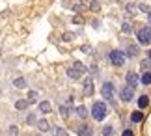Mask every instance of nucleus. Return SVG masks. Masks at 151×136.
Listing matches in <instances>:
<instances>
[{"label": "nucleus", "instance_id": "obj_1", "mask_svg": "<svg viewBox=\"0 0 151 136\" xmlns=\"http://www.w3.org/2000/svg\"><path fill=\"white\" fill-rule=\"evenodd\" d=\"M91 117L95 121H103L106 117V104L104 103H93L91 106Z\"/></svg>", "mask_w": 151, "mask_h": 136}, {"label": "nucleus", "instance_id": "obj_2", "mask_svg": "<svg viewBox=\"0 0 151 136\" xmlns=\"http://www.w3.org/2000/svg\"><path fill=\"white\" fill-rule=\"evenodd\" d=\"M125 52L123 50H118V49H116V50H112V52H110V63H112V65H116V67H121V65H123V63H125Z\"/></svg>", "mask_w": 151, "mask_h": 136}, {"label": "nucleus", "instance_id": "obj_3", "mask_svg": "<svg viewBox=\"0 0 151 136\" xmlns=\"http://www.w3.org/2000/svg\"><path fill=\"white\" fill-rule=\"evenodd\" d=\"M138 41L140 45H151V26H144L138 30Z\"/></svg>", "mask_w": 151, "mask_h": 136}, {"label": "nucleus", "instance_id": "obj_4", "mask_svg": "<svg viewBox=\"0 0 151 136\" xmlns=\"http://www.w3.org/2000/svg\"><path fill=\"white\" fill-rule=\"evenodd\" d=\"M101 93H103V97H104V99H108L110 103H114L112 99H114L116 88H114V84H112V82H104V84H103V88H101Z\"/></svg>", "mask_w": 151, "mask_h": 136}, {"label": "nucleus", "instance_id": "obj_5", "mask_svg": "<svg viewBox=\"0 0 151 136\" xmlns=\"http://www.w3.org/2000/svg\"><path fill=\"white\" fill-rule=\"evenodd\" d=\"M119 97H121V101H125V103L132 101V97H134V88L123 86V88H121V91H119Z\"/></svg>", "mask_w": 151, "mask_h": 136}, {"label": "nucleus", "instance_id": "obj_6", "mask_svg": "<svg viewBox=\"0 0 151 136\" xmlns=\"http://www.w3.org/2000/svg\"><path fill=\"white\" fill-rule=\"evenodd\" d=\"M125 80H127V86H131V88H136V84H138V75L134 73V71H129V73L125 75Z\"/></svg>", "mask_w": 151, "mask_h": 136}, {"label": "nucleus", "instance_id": "obj_7", "mask_svg": "<svg viewBox=\"0 0 151 136\" xmlns=\"http://www.w3.org/2000/svg\"><path fill=\"white\" fill-rule=\"evenodd\" d=\"M77 134L78 136H93V131H91L90 125H78L77 127Z\"/></svg>", "mask_w": 151, "mask_h": 136}, {"label": "nucleus", "instance_id": "obj_8", "mask_svg": "<svg viewBox=\"0 0 151 136\" xmlns=\"http://www.w3.org/2000/svg\"><path fill=\"white\" fill-rule=\"evenodd\" d=\"M82 93L86 97H90L91 93H93V82H91V78H86L84 80V88H82Z\"/></svg>", "mask_w": 151, "mask_h": 136}, {"label": "nucleus", "instance_id": "obj_9", "mask_svg": "<svg viewBox=\"0 0 151 136\" xmlns=\"http://www.w3.org/2000/svg\"><path fill=\"white\" fill-rule=\"evenodd\" d=\"M144 117H146V116H144V112L134 110V112L131 114V121H132V123H142V121H144Z\"/></svg>", "mask_w": 151, "mask_h": 136}, {"label": "nucleus", "instance_id": "obj_10", "mask_svg": "<svg viewBox=\"0 0 151 136\" xmlns=\"http://www.w3.org/2000/svg\"><path fill=\"white\" fill-rule=\"evenodd\" d=\"M125 56L136 58V56H138V47H136V45H129V47H127V50H125Z\"/></svg>", "mask_w": 151, "mask_h": 136}, {"label": "nucleus", "instance_id": "obj_11", "mask_svg": "<svg viewBox=\"0 0 151 136\" xmlns=\"http://www.w3.org/2000/svg\"><path fill=\"white\" fill-rule=\"evenodd\" d=\"M75 112H77V116H78V117H82V119H84V117H88V108H86L84 104L77 106V108H75Z\"/></svg>", "mask_w": 151, "mask_h": 136}, {"label": "nucleus", "instance_id": "obj_12", "mask_svg": "<svg viewBox=\"0 0 151 136\" xmlns=\"http://www.w3.org/2000/svg\"><path fill=\"white\" fill-rule=\"evenodd\" d=\"M36 125H37V129H39L41 132H47L49 129H50V125H49V121H47V119H39Z\"/></svg>", "mask_w": 151, "mask_h": 136}, {"label": "nucleus", "instance_id": "obj_13", "mask_svg": "<svg viewBox=\"0 0 151 136\" xmlns=\"http://www.w3.org/2000/svg\"><path fill=\"white\" fill-rule=\"evenodd\" d=\"M28 104H30V101H28V99H19V101L15 103V108H17V110H26Z\"/></svg>", "mask_w": 151, "mask_h": 136}, {"label": "nucleus", "instance_id": "obj_14", "mask_svg": "<svg viewBox=\"0 0 151 136\" xmlns=\"http://www.w3.org/2000/svg\"><path fill=\"white\" fill-rule=\"evenodd\" d=\"M138 106H140V108H147L149 106V97L147 95H140V99H138Z\"/></svg>", "mask_w": 151, "mask_h": 136}, {"label": "nucleus", "instance_id": "obj_15", "mask_svg": "<svg viewBox=\"0 0 151 136\" xmlns=\"http://www.w3.org/2000/svg\"><path fill=\"white\" fill-rule=\"evenodd\" d=\"M80 75H82V73H80L78 69H75V67L67 71V76H69V78H73V80H77V78H80Z\"/></svg>", "mask_w": 151, "mask_h": 136}, {"label": "nucleus", "instance_id": "obj_16", "mask_svg": "<svg viewBox=\"0 0 151 136\" xmlns=\"http://www.w3.org/2000/svg\"><path fill=\"white\" fill-rule=\"evenodd\" d=\"M69 114H71V106L62 104V106H60V116H62V117H69Z\"/></svg>", "mask_w": 151, "mask_h": 136}, {"label": "nucleus", "instance_id": "obj_17", "mask_svg": "<svg viewBox=\"0 0 151 136\" xmlns=\"http://www.w3.org/2000/svg\"><path fill=\"white\" fill-rule=\"evenodd\" d=\"M39 110H41L43 114H49V112H50V103L49 101H41V103H39Z\"/></svg>", "mask_w": 151, "mask_h": 136}, {"label": "nucleus", "instance_id": "obj_18", "mask_svg": "<svg viewBox=\"0 0 151 136\" xmlns=\"http://www.w3.org/2000/svg\"><path fill=\"white\" fill-rule=\"evenodd\" d=\"M13 86L19 88V90H24V88H26V80L24 78H15L13 80Z\"/></svg>", "mask_w": 151, "mask_h": 136}, {"label": "nucleus", "instance_id": "obj_19", "mask_svg": "<svg viewBox=\"0 0 151 136\" xmlns=\"http://www.w3.org/2000/svg\"><path fill=\"white\" fill-rule=\"evenodd\" d=\"M140 82L144 86H149L151 84V73H144L142 76H140Z\"/></svg>", "mask_w": 151, "mask_h": 136}, {"label": "nucleus", "instance_id": "obj_20", "mask_svg": "<svg viewBox=\"0 0 151 136\" xmlns=\"http://www.w3.org/2000/svg\"><path fill=\"white\" fill-rule=\"evenodd\" d=\"M140 67H142V71H146V73H151V60H149V58H147V60H144L140 63Z\"/></svg>", "mask_w": 151, "mask_h": 136}, {"label": "nucleus", "instance_id": "obj_21", "mask_svg": "<svg viewBox=\"0 0 151 136\" xmlns=\"http://www.w3.org/2000/svg\"><path fill=\"white\" fill-rule=\"evenodd\" d=\"M121 32L123 34H132V24L131 22H123V24H121Z\"/></svg>", "mask_w": 151, "mask_h": 136}, {"label": "nucleus", "instance_id": "obj_22", "mask_svg": "<svg viewBox=\"0 0 151 136\" xmlns=\"http://www.w3.org/2000/svg\"><path fill=\"white\" fill-rule=\"evenodd\" d=\"M54 136H69L63 127H54Z\"/></svg>", "mask_w": 151, "mask_h": 136}, {"label": "nucleus", "instance_id": "obj_23", "mask_svg": "<svg viewBox=\"0 0 151 136\" xmlns=\"http://www.w3.org/2000/svg\"><path fill=\"white\" fill-rule=\"evenodd\" d=\"M90 8H91V11H99L101 9V2H99V0H91Z\"/></svg>", "mask_w": 151, "mask_h": 136}, {"label": "nucleus", "instance_id": "obj_24", "mask_svg": "<svg viewBox=\"0 0 151 136\" xmlns=\"http://www.w3.org/2000/svg\"><path fill=\"white\" fill-rule=\"evenodd\" d=\"M26 123H28V125H36V123H37L36 114H28V116H26Z\"/></svg>", "mask_w": 151, "mask_h": 136}, {"label": "nucleus", "instance_id": "obj_25", "mask_svg": "<svg viewBox=\"0 0 151 136\" xmlns=\"http://www.w3.org/2000/svg\"><path fill=\"white\" fill-rule=\"evenodd\" d=\"M112 134H114V129L110 127V125L103 127V136H112Z\"/></svg>", "mask_w": 151, "mask_h": 136}, {"label": "nucleus", "instance_id": "obj_26", "mask_svg": "<svg viewBox=\"0 0 151 136\" xmlns=\"http://www.w3.org/2000/svg\"><path fill=\"white\" fill-rule=\"evenodd\" d=\"M8 136H19V129H17L15 125H11L8 129Z\"/></svg>", "mask_w": 151, "mask_h": 136}, {"label": "nucleus", "instance_id": "obj_27", "mask_svg": "<svg viewBox=\"0 0 151 136\" xmlns=\"http://www.w3.org/2000/svg\"><path fill=\"white\" fill-rule=\"evenodd\" d=\"M134 9H136V8H134L132 4H127V8H125V11H127V13H131V15H132V13H136Z\"/></svg>", "mask_w": 151, "mask_h": 136}, {"label": "nucleus", "instance_id": "obj_28", "mask_svg": "<svg viewBox=\"0 0 151 136\" xmlns=\"http://www.w3.org/2000/svg\"><path fill=\"white\" fill-rule=\"evenodd\" d=\"M36 99H37V93L36 91H30V93H28V101H30V103H34Z\"/></svg>", "mask_w": 151, "mask_h": 136}, {"label": "nucleus", "instance_id": "obj_29", "mask_svg": "<svg viewBox=\"0 0 151 136\" xmlns=\"http://www.w3.org/2000/svg\"><path fill=\"white\" fill-rule=\"evenodd\" d=\"M75 69H78L80 73H84V71H86V67H84V65H82L80 62H75Z\"/></svg>", "mask_w": 151, "mask_h": 136}, {"label": "nucleus", "instance_id": "obj_30", "mask_svg": "<svg viewBox=\"0 0 151 136\" xmlns=\"http://www.w3.org/2000/svg\"><path fill=\"white\" fill-rule=\"evenodd\" d=\"M73 22H75V24H82V17H80V15H77V17H75V19H73Z\"/></svg>", "mask_w": 151, "mask_h": 136}, {"label": "nucleus", "instance_id": "obj_31", "mask_svg": "<svg viewBox=\"0 0 151 136\" xmlns=\"http://www.w3.org/2000/svg\"><path fill=\"white\" fill-rule=\"evenodd\" d=\"M82 9H84V6H82V4H75V11H78V13H80Z\"/></svg>", "mask_w": 151, "mask_h": 136}, {"label": "nucleus", "instance_id": "obj_32", "mask_svg": "<svg viewBox=\"0 0 151 136\" xmlns=\"http://www.w3.org/2000/svg\"><path fill=\"white\" fill-rule=\"evenodd\" d=\"M138 9H140V11H147L149 8H147V4H140V6H138Z\"/></svg>", "mask_w": 151, "mask_h": 136}, {"label": "nucleus", "instance_id": "obj_33", "mask_svg": "<svg viewBox=\"0 0 151 136\" xmlns=\"http://www.w3.org/2000/svg\"><path fill=\"white\" fill-rule=\"evenodd\" d=\"M121 136H134V134H132L131 129H127V131H123V134H121Z\"/></svg>", "mask_w": 151, "mask_h": 136}, {"label": "nucleus", "instance_id": "obj_34", "mask_svg": "<svg viewBox=\"0 0 151 136\" xmlns=\"http://www.w3.org/2000/svg\"><path fill=\"white\" fill-rule=\"evenodd\" d=\"M63 39H65V41H69V39H73V34H65V35H63Z\"/></svg>", "mask_w": 151, "mask_h": 136}, {"label": "nucleus", "instance_id": "obj_35", "mask_svg": "<svg viewBox=\"0 0 151 136\" xmlns=\"http://www.w3.org/2000/svg\"><path fill=\"white\" fill-rule=\"evenodd\" d=\"M90 73H91V75H95V73H97V67H95V65H91V67H90Z\"/></svg>", "mask_w": 151, "mask_h": 136}, {"label": "nucleus", "instance_id": "obj_36", "mask_svg": "<svg viewBox=\"0 0 151 136\" xmlns=\"http://www.w3.org/2000/svg\"><path fill=\"white\" fill-rule=\"evenodd\" d=\"M147 56H149V60H151V50H149V52H147Z\"/></svg>", "mask_w": 151, "mask_h": 136}, {"label": "nucleus", "instance_id": "obj_37", "mask_svg": "<svg viewBox=\"0 0 151 136\" xmlns=\"http://www.w3.org/2000/svg\"><path fill=\"white\" fill-rule=\"evenodd\" d=\"M149 22H151V11H149Z\"/></svg>", "mask_w": 151, "mask_h": 136}]
</instances>
